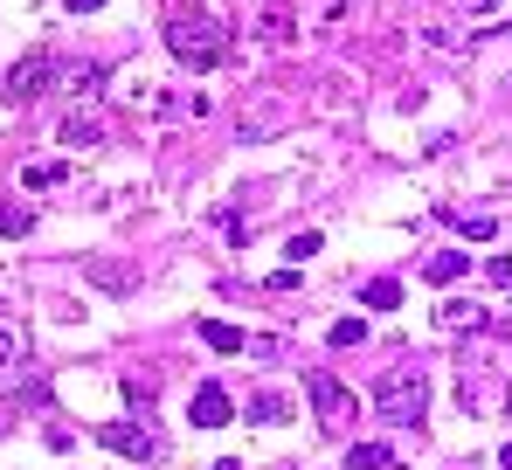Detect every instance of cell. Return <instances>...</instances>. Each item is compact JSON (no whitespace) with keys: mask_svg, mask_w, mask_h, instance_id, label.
Segmentation results:
<instances>
[{"mask_svg":"<svg viewBox=\"0 0 512 470\" xmlns=\"http://www.w3.org/2000/svg\"><path fill=\"white\" fill-rule=\"evenodd\" d=\"M374 415L395 422V429H416L429 415V374L416 360H409V367H388V374L374 381Z\"/></svg>","mask_w":512,"mask_h":470,"instance_id":"1","label":"cell"},{"mask_svg":"<svg viewBox=\"0 0 512 470\" xmlns=\"http://www.w3.org/2000/svg\"><path fill=\"white\" fill-rule=\"evenodd\" d=\"M167 49L187 63V70H215L229 56V28L215 14H173L167 21Z\"/></svg>","mask_w":512,"mask_h":470,"instance_id":"2","label":"cell"},{"mask_svg":"<svg viewBox=\"0 0 512 470\" xmlns=\"http://www.w3.org/2000/svg\"><path fill=\"white\" fill-rule=\"evenodd\" d=\"M49 77H56V56H42V49L21 56V63L0 77V104H35V97L49 90Z\"/></svg>","mask_w":512,"mask_h":470,"instance_id":"3","label":"cell"},{"mask_svg":"<svg viewBox=\"0 0 512 470\" xmlns=\"http://www.w3.org/2000/svg\"><path fill=\"white\" fill-rule=\"evenodd\" d=\"M97 443L118 450V457H132V464H153L160 457V443L146 436V422H97Z\"/></svg>","mask_w":512,"mask_h":470,"instance_id":"4","label":"cell"},{"mask_svg":"<svg viewBox=\"0 0 512 470\" xmlns=\"http://www.w3.org/2000/svg\"><path fill=\"white\" fill-rule=\"evenodd\" d=\"M305 394H312V408H319V422H346V415H353V394H346L340 381L326 374V367H319V374H305Z\"/></svg>","mask_w":512,"mask_h":470,"instance_id":"5","label":"cell"},{"mask_svg":"<svg viewBox=\"0 0 512 470\" xmlns=\"http://www.w3.org/2000/svg\"><path fill=\"white\" fill-rule=\"evenodd\" d=\"M187 415H194V429H222V422L236 415V401H229V388H215V381H208V388L194 394V408H187Z\"/></svg>","mask_w":512,"mask_h":470,"instance_id":"6","label":"cell"},{"mask_svg":"<svg viewBox=\"0 0 512 470\" xmlns=\"http://www.w3.org/2000/svg\"><path fill=\"white\" fill-rule=\"evenodd\" d=\"M194 332H201V346H208V353H229V360L250 346V339H243V325H222V318H201Z\"/></svg>","mask_w":512,"mask_h":470,"instance_id":"7","label":"cell"},{"mask_svg":"<svg viewBox=\"0 0 512 470\" xmlns=\"http://www.w3.org/2000/svg\"><path fill=\"white\" fill-rule=\"evenodd\" d=\"M56 139H63L70 153H90V146H104V132H97V118H77V111H70V118L56 125Z\"/></svg>","mask_w":512,"mask_h":470,"instance_id":"8","label":"cell"},{"mask_svg":"<svg viewBox=\"0 0 512 470\" xmlns=\"http://www.w3.org/2000/svg\"><path fill=\"white\" fill-rule=\"evenodd\" d=\"M346 470H402V457H395L388 443H353V450H346Z\"/></svg>","mask_w":512,"mask_h":470,"instance_id":"9","label":"cell"},{"mask_svg":"<svg viewBox=\"0 0 512 470\" xmlns=\"http://www.w3.org/2000/svg\"><path fill=\"white\" fill-rule=\"evenodd\" d=\"M464 263H471L464 249H436V256H423V277L429 284H450V277H464Z\"/></svg>","mask_w":512,"mask_h":470,"instance_id":"10","label":"cell"},{"mask_svg":"<svg viewBox=\"0 0 512 470\" xmlns=\"http://www.w3.org/2000/svg\"><path fill=\"white\" fill-rule=\"evenodd\" d=\"M360 305H374V312H395V305H402V284H395V277H374V284L360 291Z\"/></svg>","mask_w":512,"mask_h":470,"instance_id":"11","label":"cell"},{"mask_svg":"<svg viewBox=\"0 0 512 470\" xmlns=\"http://www.w3.org/2000/svg\"><path fill=\"white\" fill-rule=\"evenodd\" d=\"M436 325H443V332H478V325H485V312H478V305H443V312H436Z\"/></svg>","mask_w":512,"mask_h":470,"instance_id":"12","label":"cell"},{"mask_svg":"<svg viewBox=\"0 0 512 470\" xmlns=\"http://www.w3.org/2000/svg\"><path fill=\"white\" fill-rule=\"evenodd\" d=\"M284 415H291V408H284V394H256V401H250V422H263V429H277Z\"/></svg>","mask_w":512,"mask_h":470,"instance_id":"13","label":"cell"},{"mask_svg":"<svg viewBox=\"0 0 512 470\" xmlns=\"http://www.w3.org/2000/svg\"><path fill=\"white\" fill-rule=\"evenodd\" d=\"M28 229H35V215H28V208H14V201H0V235H14V242H21Z\"/></svg>","mask_w":512,"mask_h":470,"instance_id":"14","label":"cell"},{"mask_svg":"<svg viewBox=\"0 0 512 470\" xmlns=\"http://www.w3.org/2000/svg\"><path fill=\"white\" fill-rule=\"evenodd\" d=\"M56 180H63V166H56V159H35V166L21 173V187H56Z\"/></svg>","mask_w":512,"mask_h":470,"instance_id":"15","label":"cell"},{"mask_svg":"<svg viewBox=\"0 0 512 470\" xmlns=\"http://www.w3.org/2000/svg\"><path fill=\"white\" fill-rule=\"evenodd\" d=\"M97 83H104V63H84V70H70V90H77V97H97Z\"/></svg>","mask_w":512,"mask_h":470,"instance_id":"16","label":"cell"},{"mask_svg":"<svg viewBox=\"0 0 512 470\" xmlns=\"http://www.w3.org/2000/svg\"><path fill=\"white\" fill-rule=\"evenodd\" d=\"M326 339H333V346H360V339H367V325H360V318H340V325H333V332H326Z\"/></svg>","mask_w":512,"mask_h":470,"instance_id":"17","label":"cell"},{"mask_svg":"<svg viewBox=\"0 0 512 470\" xmlns=\"http://www.w3.org/2000/svg\"><path fill=\"white\" fill-rule=\"evenodd\" d=\"M319 249H326V235H319V229L291 235V263H305V256H319Z\"/></svg>","mask_w":512,"mask_h":470,"instance_id":"18","label":"cell"},{"mask_svg":"<svg viewBox=\"0 0 512 470\" xmlns=\"http://www.w3.org/2000/svg\"><path fill=\"white\" fill-rule=\"evenodd\" d=\"M90 277H97V284H111V291H125V284H132L118 263H90Z\"/></svg>","mask_w":512,"mask_h":470,"instance_id":"19","label":"cell"},{"mask_svg":"<svg viewBox=\"0 0 512 470\" xmlns=\"http://www.w3.org/2000/svg\"><path fill=\"white\" fill-rule=\"evenodd\" d=\"M464 235H471V242H492V235H499V222H492V215H471V222H464Z\"/></svg>","mask_w":512,"mask_h":470,"instance_id":"20","label":"cell"},{"mask_svg":"<svg viewBox=\"0 0 512 470\" xmlns=\"http://www.w3.org/2000/svg\"><path fill=\"white\" fill-rule=\"evenodd\" d=\"M63 7H70V14H97L104 0H63Z\"/></svg>","mask_w":512,"mask_h":470,"instance_id":"21","label":"cell"},{"mask_svg":"<svg viewBox=\"0 0 512 470\" xmlns=\"http://www.w3.org/2000/svg\"><path fill=\"white\" fill-rule=\"evenodd\" d=\"M7 360H14V339H7V325H0V367H7Z\"/></svg>","mask_w":512,"mask_h":470,"instance_id":"22","label":"cell"},{"mask_svg":"<svg viewBox=\"0 0 512 470\" xmlns=\"http://www.w3.org/2000/svg\"><path fill=\"white\" fill-rule=\"evenodd\" d=\"M464 7H471V14H492V7H499V0H464Z\"/></svg>","mask_w":512,"mask_h":470,"instance_id":"23","label":"cell"},{"mask_svg":"<svg viewBox=\"0 0 512 470\" xmlns=\"http://www.w3.org/2000/svg\"><path fill=\"white\" fill-rule=\"evenodd\" d=\"M499 470H512V450H499Z\"/></svg>","mask_w":512,"mask_h":470,"instance_id":"24","label":"cell"}]
</instances>
